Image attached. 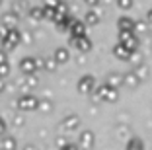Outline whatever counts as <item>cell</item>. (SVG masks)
<instances>
[{
    "label": "cell",
    "instance_id": "cell-19",
    "mask_svg": "<svg viewBox=\"0 0 152 150\" xmlns=\"http://www.w3.org/2000/svg\"><path fill=\"white\" fill-rule=\"evenodd\" d=\"M144 22H146V23H152V8L146 12V16H144Z\"/></svg>",
    "mask_w": 152,
    "mask_h": 150
},
{
    "label": "cell",
    "instance_id": "cell-4",
    "mask_svg": "<svg viewBox=\"0 0 152 150\" xmlns=\"http://www.w3.org/2000/svg\"><path fill=\"white\" fill-rule=\"evenodd\" d=\"M96 146V132L86 129V131L80 132V138H78V148L82 150H92Z\"/></svg>",
    "mask_w": 152,
    "mask_h": 150
},
{
    "label": "cell",
    "instance_id": "cell-14",
    "mask_svg": "<svg viewBox=\"0 0 152 150\" xmlns=\"http://www.w3.org/2000/svg\"><path fill=\"white\" fill-rule=\"evenodd\" d=\"M78 125H80V117H78V115H72V117H66V119H64V129H66V131H76Z\"/></svg>",
    "mask_w": 152,
    "mask_h": 150
},
{
    "label": "cell",
    "instance_id": "cell-7",
    "mask_svg": "<svg viewBox=\"0 0 152 150\" xmlns=\"http://www.w3.org/2000/svg\"><path fill=\"white\" fill-rule=\"evenodd\" d=\"M72 45H74L76 49H78V51H82V53H88L90 49H92V39H90V37H72Z\"/></svg>",
    "mask_w": 152,
    "mask_h": 150
},
{
    "label": "cell",
    "instance_id": "cell-9",
    "mask_svg": "<svg viewBox=\"0 0 152 150\" xmlns=\"http://www.w3.org/2000/svg\"><path fill=\"white\" fill-rule=\"evenodd\" d=\"M125 150H144V142L140 137L133 135V137L127 138V144H125Z\"/></svg>",
    "mask_w": 152,
    "mask_h": 150
},
{
    "label": "cell",
    "instance_id": "cell-2",
    "mask_svg": "<svg viewBox=\"0 0 152 150\" xmlns=\"http://www.w3.org/2000/svg\"><path fill=\"white\" fill-rule=\"evenodd\" d=\"M117 43H121L131 55L137 53L139 47H140V39L139 37L134 35V33H127V31H119V41H117Z\"/></svg>",
    "mask_w": 152,
    "mask_h": 150
},
{
    "label": "cell",
    "instance_id": "cell-15",
    "mask_svg": "<svg viewBox=\"0 0 152 150\" xmlns=\"http://www.w3.org/2000/svg\"><path fill=\"white\" fill-rule=\"evenodd\" d=\"M129 62L133 64V68H134V66H140V64H142V53H140V51L133 53V55H131V59H129Z\"/></svg>",
    "mask_w": 152,
    "mask_h": 150
},
{
    "label": "cell",
    "instance_id": "cell-13",
    "mask_svg": "<svg viewBox=\"0 0 152 150\" xmlns=\"http://www.w3.org/2000/svg\"><path fill=\"white\" fill-rule=\"evenodd\" d=\"M70 31H72V37H84L86 35V26L82 22H78V20H72Z\"/></svg>",
    "mask_w": 152,
    "mask_h": 150
},
{
    "label": "cell",
    "instance_id": "cell-6",
    "mask_svg": "<svg viewBox=\"0 0 152 150\" xmlns=\"http://www.w3.org/2000/svg\"><path fill=\"white\" fill-rule=\"evenodd\" d=\"M117 31H127V33H134V20L129 16H121L117 20Z\"/></svg>",
    "mask_w": 152,
    "mask_h": 150
},
{
    "label": "cell",
    "instance_id": "cell-18",
    "mask_svg": "<svg viewBox=\"0 0 152 150\" xmlns=\"http://www.w3.org/2000/svg\"><path fill=\"white\" fill-rule=\"evenodd\" d=\"M117 6L123 8V10H129V8H133V6H134V2H133V0H129V2H117Z\"/></svg>",
    "mask_w": 152,
    "mask_h": 150
},
{
    "label": "cell",
    "instance_id": "cell-11",
    "mask_svg": "<svg viewBox=\"0 0 152 150\" xmlns=\"http://www.w3.org/2000/svg\"><path fill=\"white\" fill-rule=\"evenodd\" d=\"M103 84H107L109 88L117 90L119 86H123V82H121V74H117V72H109L107 76H105V82Z\"/></svg>",
    "mask_w": 152,
    "mask_h": 150
},
{
    "label": "cell",
    "instance_id": "cell-8",
    "mask_svg": "<svg viewBox=\"0 0 152 150\" xmlns=\"http://www.w3.org/2000/svg\"><path fill=\"white\" fill-rule=\"evenodd\" d=\"M111 53H113V57H115L117 61H123V62H129V59H131V53L121 43H115V45H113Z\"/></svg>",
    "mask_w": 152,
    "mask_h": 150
},
{
    "label": "cell",
    "instance_id": "cell-12",
    "mask_svg": "<svg viewBox=\"0 0 152 150\" xmlns=\"http://www.w3.org/2000/svg\"><path fill=\"white\" fill-rule=\"evenodd\" d=\"M133 72L137 74V78H139L140 82H144V80L150 78V68H148V64H144V62H142L140 66H134Z\"/></svg>",
    "mask_w": 152,
    "mask_h": 150
},
{
    "label": "cell",
    "instance_id": "cell-20",
    "mask_svg": "<svg viewBox=\"0 0 152 150\" xmlns=\"http://www.w3.org/2000/svg\"><path fill=\"white\" fill-rule=\"evenodd\" d=\"M63 150H78V144H66Z\"/></svg>",
    "mask_w": 152,
    "mask_h": 150
},
{
    "label": "cell",
    "instance_id": "cell-5",
    "mask_svg": "<svg viewBox=\"0 0 152 150\" xmlns=\"http://www.w3.org/2000/svg\"><path fill=\"white\" fill-rule=\"evenodd\" d=\"M121 82H123V86H125V88H129V90H134V88H139V86L142 84V82L137 78V74H134L133 70L125 72V74H121Z\"/></svg>",
    "mask_w": 152,
    "mask_h": 150
},
{
    "label": "cell",
    "instance_id": "cell-3",
    "mask_svg": "<svg viewBox=\"0 0 152 150\" xmlns=\"http://www.w3.org/2000/svg\"><path fill=\"white\" fill-rule=\"evenodd\" d=\"M98 88V80H96L94 74H84L80 80H78V92L84 94V96H92Z\"/></svg>",
    "mask_w": 152,
    "mask_h": 150
},
{
    "label": "cell",
    "instance_id": "cell-10",
    "mask_svg": "<svg viewBox=\"0 0 152 150\" xmlns=\"http://www.w3.org/2000/svg\"><path fill=\"white\" fill-rule=\"evenodd\" d=\"M102 22V16H99L96 10H88L86 12V16H84V26H98V23Z\"/></svg>",
    "mask_w": 152,
    "mask_h": 150
},
{
    "label": "cell",
    "instance_id": "cell-17",
    "mask_svg": "<svg viewBox=\"0 0 152 150\" xmlns=\"http://www.w3.org/2000/svg\"><path fill=\"white\" fill-rule=\"evenodd\" d=\"M57 59H58V62H66L68 61V51H66V49H58V51H57Z\"/></svg>",
    "mask_w": 152,
    "mask_h": 150
},
{
    "label": "cell",
    "instance_id": "cell-1",
    "mask_svg": "<svg viewBox=\"0 0 152 150\" xmlns=\"http://www.w3.org/2000/svg\"><path fill=\"white\" fill-rule=\"evenodd\" d=\"M94 100L96 102H107V103H115L119 100V90L109 88L107 84H99L94 92Z\"/></svg>",
    "mask_w": 152,
    "mask_h": 150
},
{
    "label": "cell",
    "instance_id": "cell-16",
    "mask_svg": "<svg viewBox=\"0 0 152 150\" xmlns=\"http://www.w3.org/2000/svg\"><path fill=\"white\" fill-rule=\"evenodd\" d=\"M146 31V22L140 20V22H134V35L139 37V33H144Z\"/></svg>",
    "mask_w": 152,
    "mask_h": 150
}]
</instances>
